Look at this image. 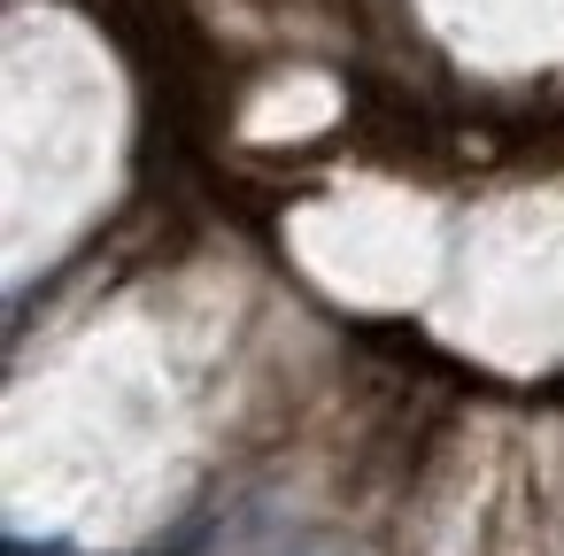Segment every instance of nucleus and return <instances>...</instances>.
<instances>
[{
	"mask_svg": "<svg viewBox=\"0 0 564 556\" xmlns=\"http://www.w3.org/2000/svg\"><path fill=\"white\" fill-rule=\"evenodd\" d=\"M286 556H333V548H286Z\"/></svg>",
	"mask_w": 564,
	"mask_h": 556,
	"instance_id": "nucleus-1",
	"label": "nucleus"
}]
</instances>
